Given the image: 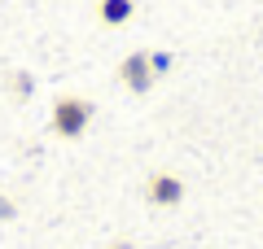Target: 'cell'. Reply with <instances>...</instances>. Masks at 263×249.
I'll return each mask as SVG.
<instances>
[{
    "label": "cell",
    "mask_w": 263,
    "mask_h": 249,
    "mask_svg": "<svg viewBox=\"0 0 263 249\" xmlns=\"http://www.w3.org/2000/svg\"><path fill=\"white\" fill-rule=\"evenodd\" d=\"M88 122H92V101H84V96H62L53 105V131L57 136L79 140L88 131Z\"/></svg>",
    "instance_id": "obj_1"
},
{
    "label": "cell",
    "mask_w": 263,
    "mask_h": 249,
    "mask_svg": "<svg viewBox=\"0 0 263 249\" xmlns=\"http://www.w3.org/2000/svg\"><path fill=\"white\" fill-rule=\"evenodd\" d=\"M119 79H123V88H132V92H149V83L158 79V70H154L149 53H132V57H123Z\"/></svg>",
    "instance_id": "obj_2"
},
{
    "label": "cell",
    "mask_w": 263,
    "mask_h": 249,
    "mask_svg": "<svg viewBox=\"0 0 263 249\" xmlns=\"http://www.w3.org/2000/svg\"><path fill=\"white\" fill-rule=\"evenodd\" d=\"M145 201L149 205H180L184 201V179H176V175H149V184H145Z\"/></svg>",
    "instance_id": "obj_3"
},
{
    "label": "cell",
    "mask_w": 263,
    "mask_h": 249,
    "mask_svg": "<svg viewBox=\"0 0 263 249\" xmlns=\"http://www.w3.org/2000/svg\"><path fill=\"white\" fill-rule=\"evenodd\" d=\"M132 13H136V5H132V0H101V18L110 22V27H119V22H127Z\"/></svg>",
    "instance_id": "obj_4"
},
{
    "label": "cell",
    "mask_w": 263,
    "mask_h": 249,
    "mask_svg": "<svg viewBox=\"0 0 263 249\" xmlns=\"http://www.w3.org/2000/svg\"><path fill=\"white\" fill-rule=\"evenodd\" d=\"M13 214H18V205H13V201H9V197L0 193V223H5V219H13Z\"/></svg>",
    "instance_id": "obj_5"
},
{
    "label": "cell",
    "mask_w": 263,
    "mask_h": 249,
    "mask_svg": "<svg viewBox=\"0 0 263 249\" xmlns=\"http://www.w3.org/2000/svg\"><path fill=\"white\" fill-rule=\"evenodd\" d=\"M31 92V79L27 74H13V96H27Z\"/></svg>",
    "instance_id": "obj_6"
},
{
    "label": "cell",
    "mask_w": 263,
    "mask_h": 249,
    "mask_svg": "<svg viewBox=\"0 0 263 249\" xmlns=\"http://www.w3.org/2000/svg\"><path fill=\"white\" fill-rule=\"evenodd\" d=\"M114 249H132V245H114Z\"/></svg>",
    "instance_id": "obj_7"
}]
</instances>
